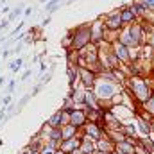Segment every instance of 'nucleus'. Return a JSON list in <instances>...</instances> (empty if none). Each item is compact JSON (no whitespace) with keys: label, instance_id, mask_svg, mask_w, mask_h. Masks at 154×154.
<instances>
[{"label":"nucleus","instance_id":"1","mask_svg":"<svg viewBox=\"0 0 154 154\" xmlns=\"http://www.w3.org/2000/svg\"><path fill=\"white\" fill-rule=\"evenodd\" d=\"M124 90L134 95V99L143 104L149 97H152V84L147 77H127L124 82Z\"/></svg>","mask_w":154,"mask_h":154},{"label":"nucleus","instance_id":"2","mask_svg":"<svg viewBox=\"0 0 154 154\" xmlns=\"http://www.w3.org/2000/svg\"><path fill=\"white\" fill-rule=\"evenodd\" d=\"M118 41H122L124 45H127L131 50H136L140 47L145 45V34H143V23L136 22L133 25H127L120 31Z\"/></svg>","mask_w":154,"mask_h":154},{"label":"nucleus","instance_id":"3","mask_svg":"<svg viewBox=\"0 0 154 154\" xmlns=\"http://www.w3.org/2000/svg\"><path fill=\"white\" fill-rule=\"evenodd\" d=\"M70 32H72V47H70V50L79 52V50L86 48L91 43V22L77 25L74 29H70Z\"/></svg>","mask_w":154,"mask_h":154},{"label":"nucleus","instance_id":"4","mask_svg":"<svg viewBox=\"0 0 154 154\" xmlns=\"http://www.w3.org/2000/svg\"><path fill=\"white\" fill-rule=\"evenodd\" d=\"M124 86L116 84V82H111V81H106L102 77L97 75V81H95V86H93V91L97 93L99 100L100 102H109L113 97H115L118 91H122Z\"/></svg>","mask_w":154,"mask_h":154},{"label":"nucleus","instance_id":"5","mask_svg":"<svg viewBox=\"0 0 154 154\" xmlns=\"http://www.w3.org/2000/svg\"><path fill=\"white\" fill-rule=\"evenodd\" d=\"M104 32H106V25L102 16H99L97 20L91 22V45L100 47L104 43Z\"/></svg>","mask_w":154,"mask_h":154},{"label":"nucleus","instance_id":"6","mask_svg":"<svg viewBox=\"0 0 154 154\" xmlns=\"http://www.w3.org/2000/svg\"><path fill=\"white\" fill-rule=\"evenodd\" d=\"M111 48H113L115 56L120 59L122 65H131V63H133V50H131L127 45H124L122 41L116 39L115 43H111Z\"/></svg>","mask_w":154,"mask_h":154},{"label":"nucleus","instance_id":"7","mask_svg":"<svg viewBox=\"0 0 154 154\" xmlns=\"http://www.w3.org/2000/svg\"><path fill=\"white\" fill-rule=\"evenodd\" d=\"M102 20H104L106 29H109V31H118V32H120V31L124 29L122 16H120V9H113V11H109L108 14L102 16Z\"/></svg>","mask_w":154,"mask_h":154},{"label":"nucleus","instance_id":"8","mask_svg":"<svg viewBox=\"0 0 154 154\" xmlns=\"http://www.w3.org/2000/svg\"><path fill=\"white\" fill-rule=\"evenodd\" d=\"M134 122H136V127H138V134L140 136H151L154 129V122L145 115H136L134 116Z\"/></svg>","mask_w":154,"mask_h":154},{"label":"nucleus","instance_id":"9","mask_svg":"<svg viewBox=\"0 0 154 154\" xmlns=\"http://www.w3.org/2000/svg\"><path fill=\"white\" fill-rule=\"evenodd\" d=\"M81 131H82V134L90 136V138L95 140V142H99V140H102V138L106 136V131H104L99 124H91V122H88Z\"/></svg>","mask_w":154,"mask_h":154},{"label":"nucleus","instance_id":"10","mask_svg":"<svg viewBox=\"0 0 154 154\" xmlns=\"http://www.w3.org/2000/svg\"><path fill=\"white\" fill-rule=\"evenodd\" d=\"M84 108L86 109H102V104H100L97 93L93 91V88L84 90Z\"/></svg>","mask_w":154,"mask_h":154},{"label":"nucleus","instance_id":"11","mask_svg":"<svg viewBox=\"0 0 154 154\" xmlns=\"http://www.w3.org/2000/svg\"><path fill=\"white\" fill-rule=\"evenodd\" d=\"M70 124L75 125L77 129H82V127L88 124V118H86V108H75V109L70 113Z\"/></svg>","mask_w":154,"mask_h":154},{"label":"nucleus","instance_id":"12","mask_svg":"<svg viewBox=\"0 0 154 154\" xmlns=\"http://www.w3.org/2000/svg\"><path fill=\"white\" fill-rule=\"evenodd\" d=\"M97 81V74L91 72L90 68H79V82L84 88H93Z\"/></svg>","mask_w":154,"mask_h":154},{"label":"nucleus","instance_id":"13","mask_svg":"<svg viewBox=\"0 0 154 154\" xmlns=\"http://www.w3.org/2000/svg\"><path fill=\"white\" fill-rule=\"evenodd\" d=\"M81 140H82V136H74V138H70V140H63L61 145H59V149L65 154H72L74 151L81 149Z\"/></svg>","mask_w":154,"mask_h":154},{"label":"nucleus","instance_id":"14","mask_svg":"<svg viewBox=\"0 0 154 154\" xmlns=\"http://www.w3.org/2000/svg\"><path fill=\"white\" fill-rule=\"evenodd\" d=\"M120 16H122V23H124V27L133 25V23L138 22V18H136V14L133 13L131 5H124V7H120Z\"/></svg>","mask_w":154,"mask_h":154},{"label":"nucleus","instance_id":"15","mask_svg":"<svg viewBox=\"0 0 154 154\" xmlns=\"http://www.w3.org/2000/svg\"><path fill=\"white\" fill-rule=\"evenodd\" d=\"M129 5H131L133 13L136 14L138 22H142V20H147V18H149V14H151V13H149V11H147V9L142 5V2H140V0H134V2H131Z\"/></svg>","mask_w":154,"mask_h":154},{"label":"nucleus","instance_id":"16","mask_svg":"<svg viewBox=\"0 0 154 154\" xmlns=\"http://www.w3.org/2000/svg\"><path fill=\"white\" fill-rule=\"evenodd\" d=\"M81 151H82L84 154H93L95 151H97V142L91 140L90 136L82 134V140H81Z\"/></svg>","mask_w":154,"mask_h":154},{"label":"nucleus","instance_id":"17","mask_svg":"<svg viewBox=\"0 0 154 154\" xmlns=\"http://www.w3.org/2000/svg\"><path fill=\"white\" fill-rule=\"evenodd\" d=\"M140 113H136V115H145V116H149L151 120L154 122V95L152 97H149L142 106H140Z\"/></svg>","mask_w":154,"mask_h":154},{"label":"nucleus","instance_id":"18","mask_svg":"<svg viewBox=\"0 0 154 154\" xmlns=\"http://www.w3.org/2000/svg\"><path fill=\"white\" fill-rule=\"evenodd\" d=\"M97 149H99L102 154H113L115 152V143H113L108 136H104L102 140L97 142Z\"/></svg>","mask_w":154,"mask_h":154},{"label":"nucleus","instance_id":"19","mask_svg":"<svg viewBox=\"0 0 154 154\" xmlns=\"http://www.w3.org/2000/svg\"><path fill=\"white\" fill-rule=\"evenodd\" d=\"M48 127H52V129H59L61 125H63V113H61V108L57 109V111H54L52 113V116L45 122Z\"/></svg>","mask_w":154,"mask_h":154},{"label":"nucleus","instance_id":"20","mask_svg":"<svg viewBox=\"0 0 154 154\" xmlns=\"http://www.w3.org/2000/svg\"><path fill=\"white\" fill-rule=\"evenodd\" d=\"M86 118L91 124H99L104 120V109H86Z\"/></svg>","mask_w":154,"mask_h":154},{"label":"nucleus","instance_id":"21","mask_svg":"<svg viewBox=\"0 0 154 154\" xmlns=\"http://www.w3.org/2000/svg\"><path fill=\"white\" fill-rule=\"evenodd\" d=\"M134 147H136V145H133V143H129V142L125 140V142L116 143L115 152H118V154H134Z\"/></svg>","mask_w":154,"mask_h":154},{"label":"nucleus","instance_id":"22","mask_svg":"<svg viewBox=\"0 0 154 154\" xmlns=\"http://www.w3.org/2000/svg\"><path fill=\"white\" fill-rule=\"evenodd\" d=\"M106 136H108L115 145H116V143H120V142H125V138H127L124 131H108V133H106Z\"/></svg>","mask_w":154,"mask_h":154},{"label":"nucleus","instance_id":"23","mask_svg":"<svg viewBox=\"0 0 154 154\" xmlns=\"http://www.w3.org/2000/svg\"><path fill=\"white\" fill-rule=\"evenodd\" d=\"M65 0H50V2H47L45 4V11L48 13V14H52L54 11H57L59 7H61V4H63Z\"/></svg>","mask_w":154,"mask_h":154},{"label":"nucleus","instance_id":"24","mask_svg":"<svg viewBox=\"0 0 154 154\" xmlns=\"http://www.w3.org/2000/svg\"><path fill=\"white\" fill-rule=\"evenodd\" d=\"M23 9H25V4H20V5L13 7V9H11V13L7 14V20H9V22H13L14 18H18V16H20V14L23 13Z\"/></svg>","mask_w":154,"mask_h":154},{"label":"nucleus","instance_id":"25","mask_svg":"<svg viewBox=\"0 0 154 154\" xmlns=\"http://www.w3.org/2000/svg\"><path fill=\"white\" fill-rule=\"evenodd\" d=\"M22 65H23V59H22V57H16L14 61H11V63H9V68H11L13 72H18V70L22 68Z\"/></svg>","mask_w":154,"mask_h":154},{"label":"nucleus","instance_id":"26","mask_svg":"<svg viewBox=\"0 0 154 154\" xmlns=\"http://www.w3.org/2000/svg\"><path fill=\"white\" fill-rule=\"evenodd\" d=\"M56 151H57V149H56V147H54V145H50V143H48V142H45V143H43V147H41V151H39V152H41V154H54V152H56Z\"/></svg>","mask_w":154,"mask_h":154},{"label":"nucleus","instance_id":"27","mask_svg":"<svg viewBox=\"0 0 154 154\" xmlns=\"http://www.w3.org/2000/svg\"><path fill=\"white\" fill-rule=\"evenodd\" d=\"M142 5L149 11V13H154V0H140Z\"/></svg>","mask_w":154,"mask_h":154},{"label":"nucleus","instance_id":"28","mask_svg":"<svg viewBox=\"0 0 154 154\" xmlns=\"http://www.w3.org/2000/svg\"><path fill=\"white\" fill-rule=\"evenodd\" d=\"M134 154H152V152H149L143 145H140V143H138V145L134 147Z\"/></svg>","mask_w":154,"mask_h":154},{"label":"nucleus","instance_id":"29","mask_svg":"<svg viewBox=\"0 0 154 154\" xmlns=\"http://www.w3.org/2000/svg\"><path fill=\"white\" fill-rule=\"evenodd\" d=\"M29 99H31V95H23V97L20 99V102H18V109H16V111H20V109L27 104V100H29Z\"/></svg>","mask_w":154,"mask_h":154},{"label":"nucleus","instance_id":"30","mask_svg":"<svg viewBox=\"0 0 154 154\" xmlns=\"http://www.w3.org/2000/svg\"><path fill=\"white\" fill-rule=\"evenodd\" d=\"M43 86H45V84H43V82H41V81H39L38 84H36V86H34V88H32V93H31V97H34V95H38L39 91H41V90H43Z\"/></svg>","mask_w":154,"mask_h":154},{"label":"nucleus","instance_id":"31","mask_svg":"<svg viewBox=\"0 0 154 154\" xmlns=\"http://www.w3.org/2000/svg\"><path fill=\"white\" fill-rule=\"evenodd\" d=\"M14 84H16V81H14V79H11V81H9V84H7V93H9V95L14 91Z\"/></svg>","mask_w":154,"mask_h":154},{"label":"nucleus","instance_id":"32","mask_svg":"<svg viewBox=\"0 0 154 154\" xmlns=\"http://www.w3.org/2000/svg\"><path fill=\"white\" fill-rule=\"evenodd\" d=\"M9 23H11V22H9V20H7V18H5V20H4V22H0V32H2V31H4V29H7V27H9Z\"/></svg>","mask_w":154,"mask_h":154},{"label":"nucleus","instance_id":"33","mask_svg":"<svg viewBox=\"0 0 154 154\" xmlns=\"http://www.w3.org/2000/svg\"><path fill=\"white\" fill-rule=\"evenodd\" d=\"M2 104H4V106H9V104H11V95L4 97V99H2Z\"/></svg>","mask_w":154,"mask_h":154},{"label":"nucleus","instance_id":"34","mask_svg":"<svg viewBox=\"0 0 154 154\" xmlns=\"http://www.w3.org/2000/svg\"><path fill=\"white\" fill-rule=\"evenodd\" d=\"M9 13H11V7H9V5L2 7V11H0V14H9Z\"/></svg>","mask_w":154,"mask_h":154},{"label":"nucleus","instance_id":"35","mask_svg":"<svg viewBox=\"0 0 154 154\" xmlns=\"http://www.w3.org/2000/svg\"><path fill=\"white\" fill-rule=\"evenodd\" d=\"M48 23H50V16H47L45 20H41V27H47Z\"/></svg>","mask_w":154,"mask_h":154},{"label":"nucleus","instance_id":"36","mask_svg":"<svg viewBox=\"0 0 154 154\" xmlns=\"http://www.w3.org/2000/svg\"><path fill=\"white\" fill-rule=\"evenodd\" d=\"M31 75V70H29V68H27V70H25V72H23V75L20 77V79H22V81H25V79H27V77Z\"/></svg>","mask_w":154,"mask_h":154},{"label":"nucleus","instance_id":"37","mask_svg":"<svg viewBox=\"0 0 154 154\" xmlns=\"http://www.w3.org/2000/svg\"><path fill=\"white\" fill-rule=\"evenodd\" d=\"M23 14H25V16L32 14V7H25V9H23Z\"/></svg>","mask_w":154,"mask_h":154},{"label":"nucleus","instance_id":"38","mask_svg":"<svg viewBox=\"0 0 154 154\" xmlns=\"http://www.w3.org/2000/svg\"><path fill=\"white\" fill-rule=\"evenodd\" d=\"M45 70H47V65H45V63H41V65H39V74L43 75V72H45Z\"/></svg>","mask_w":154,"mask_h":154},{"label":"nucleus","instance_id":"39","mask_svg":"<svg viewBox=\"0 0 154 154\" xmlns=\"http://www.w3.org/2000/svg\"><path fill=\"white\" fill-rule=\"evenodd\" d=\"M147 20H149V22L154 25V13H151V14H149V18H147Z\"/></svg>","mask_w":154,"mask_h":154},{"label":"nucleus","instance_id":"40","mask_svg":"<svg viewBox=\"0 0 154 154\" xmlns=\"http://www.w3.org/2000/svg\"><path fill=\"white\" fill-rule=\"evenodd\" d=\"M5 81H7V79H5V77H4V75L0 77V86H2V84H5Z\"/></svg>","mask_w":154,"mask_h":154},{"label":"nucleus","instance_id":"41","mask_svg":"<svg viewBox=\"0 0 154 154\" xmlns=\"http://www.w3.org/2000/svg\"><path fill=\"white\" fill-rule=\"evenodd\" d=\"M72 154H84V152H82L81 149H77V151H74V152H72Z\"/></svg>","mask_w":154,"mask_h":154},{"label":"nucleus","instance_id":"42","mask_svg":"<svg viewBox=\"0 0 154 154\" xmlns=\"http://www.w3.org/2000/svg\"><path fill=\"white\" fill-rule=\"evenodd\" d=\"M54 154H65V152H63L61 149H57V151H56V152H54Z\"/></svg>","mask_w":154,"mask_h":154},{"label":"nucleus","instance_id":"43","mask_svg":"<svg viewBox=\"0 0 154 154\" xmlns=\"http://www.w3.org/2000/svg\"><path fill=\"white\" fill-rule=\"evenodd\" d=\"M31 154H41L39 151H31Z\"/></svg>","mask_w":154,"mask_h":154},{"label":"nucleus","instance_id":"44","mask_svg":"<svg viewBox=\"0 0 154 154\" xmlns=\"http://www.w3.org/2000/svg\"><path fill=\"white\" fill-rule=\"evenodd\" d=\"M47 2H50V0H41V4H47Z\"/></svg>","mask_w":154,"mask_h":154},{"label":"nucleus","instance_id":"45","mask_svg":"<svg viewBox=\"0 0 154 154\" xmlns=\"http://www.w3.org/2000/svg\"><path fill=\"white\" fill-rule=\"evenodd\" d=\"M0 2H2V4H5V2H7V0H0Z\"/></svg>","mask_w":154,"mask_h":154},{"label":"nucleus","instance_id":"46","mask_svg":"<svg viewBox=\"0 0 154 154\" xmlns=\"http://www.w3.org/2000/svg\"><path fill=\"white\" fill-rule=\"evenodd\" d=\"M0 7H2V2H0Z\"/></svg>","mask_w":154,"mask_h":154},{"label":"nucleus","instance_id":"47","mask_svg":"<svg viewBox=\"0 0 154 154\" xmlns=\"http://www.w3.org/2000/svg\"><path fill=\"white\" fill-rule=\"evenodd\" d=\"M152 134H154V129H152Z\"/></svg>","mask_w":154,"mask_h":154}]
</instances>
